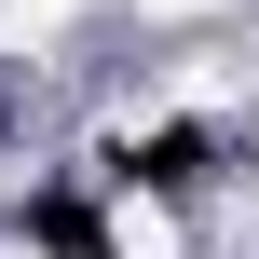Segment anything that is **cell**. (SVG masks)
Returning <instances> with one entry per match:
<instances>
[{
    "label": "cell",
    "mask_w": 259,
    "mask_h": 259,
    "mask_svg": "<svg viewBox=\"0 0 259 259\" xmlns=\"http://www.w3.org/2000/svg\"><path fill=\"white\" fill-rule=\"evenodd\" d=\"M109 259H178V205L123 191V205H109Z\"/></svg>",
    "instance_id": "6da1fadb"
}]
</instances>
